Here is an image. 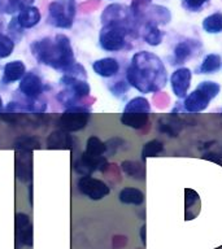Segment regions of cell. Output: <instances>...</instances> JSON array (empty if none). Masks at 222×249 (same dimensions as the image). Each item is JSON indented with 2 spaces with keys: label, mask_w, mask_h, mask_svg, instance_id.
<instances>
[{
  "label": "cell",
  "mask_w": 222,
  "mask_h": 249,
  "mask_svg": "<svg viewBox=\"0 0 222 249\" xmlns=\"http://www.w3.org/2000/svg\"><path fill=\"white\" fill-rule=\"evenodd\" d=\"M126 81L142 93L157 92L166 85V68L157 54L142 51L132 56L126 69Z\"/></svg>",
  "instance_id": "6da1fadb"
},
{
  "label": "cell",
  "mask_w": 222,
  "mask_h": 249,
  "mask_svg": "<svg viewBox=\"0 0 222 249\" xmlns=\"http://www.w3.org/2000/svg\"><path fill=\"white\" fill-rule=\"evenodd\" d=\"M31 53L35 60L42 65L50 66L56 70L64 71L69 66L75 64L73 47L70 39L64 34H57L55 38L46 36L31 44Z\"/></svg>",
  "instance_id": "7a4b0ae2"
},
{
  "label": "cell",
  "mask_w": 222,
  "mask_h": 249,
  "mask_svg": "<svg viewBox=\"0 0 222 249\" xmlns=\"http://www.w3.org/2000/svg\"><path fill=\"white\" fill-rule=\"evenodd\" d=\"M221 86L214 81H203L183 100V108L188 113H200L209 107V103L217 97Z\"/></svg>",
  "instance_id": "3957f363"
},
{
  "label": "cell",
  "mask_w": 222,
  "mask_h": 249,
  "mask_svg": "<svg viewBox=\"0 0 222 249\" xmlns=\"http://www.w3.org/2000/svg\"><path fill=\"white\" fill-rule=\"evenodd\" d=\"M60 83L64 87L57 95V100L61 103L66 109L79 107L81 101L90 95V85L81 78L62 75Z\"/></svg>",
  "instance_id": "277c9868"
},
{
  "label": "cell",
  "mask_w": 222,
  "mask_h": 249,
  "mask_svg": "<svg viewBox=\"0 0 222 249\" xmlns=\"http://www.w3.org/2000/svg\"><path fill=\"white\" fill-rule=\"evenodd\" d=\"M130 26L122 23H105L99 35V43L104 51L118 52L126 46V35L130 33Z\"/></svg>",
  "instance_id": "5b68a950"
},
{
  "label": "cell",
  "mask_w": 222,
  "mask_h": 249,
  "mask_svg": "<svg viewBox=\"0 0 222 249\" xmlns=\"http://www.w3.org/2000/svg\"><path fill=\"white\" fill-rule=\"evenodd\" d=\"M75 17V0H55L48 8V22L58 29L72 27Z\"/></svg>",
  "instance_id": "8992f818"
},
{
  "label": "cell",
  "mask_w": 222,
  "mask_h": 249,
  "mask_svg": "<svg viewBox=\"0 0 222 249\" xmlns=\"http://www.w3.org/2000/svg\"><path fill=\"white\" fill-rule=\"evenodd\" d=\"M90 120V110L85 107H74L66 109L57 121L60 130L66 132H74L83 130Z\"/></svg>",
  "instance_id": "52a82bcc"
},
{
  "label": "cell",
  "mask_w": 222,
  "mask_h": 249,
  "mask_svg": "<svg viewBox=\"0 0 222 249\" xmlns=\"http://www.w3.org/2000/svg\"><path fill=\"white\" fill-rule=\"evenodd\" d=\"M77 187L78 191L82 195H85V196H87L91 200H95V201L104 198L111 192L107 183L100 180V179L93 178L91 175L81 177V178L78 179Z\"/></svg>",
  "instance_id": "ba28073f"
},
{
  "label": "cell",
  "mask_w": 222,
  "mask_h": 249,
  "mask_svg": "<svg viewBox=\"0 0 222 249\" xmlns=\"http://www.w3.org/2000/svg\"><path fill=\"white\" fill-rule=\"evenodd\" d=\"M108 167V161L104 156H90L87 153H82L81 157L74 162V169L78 174L82 177L85 175H91L93 171L100 170L105 171Z\"/></svg>",
  "instance_id": "9c48e42d"
},
{
  "label": "cell",
  "mask_w": 222,
  "mask_h": 249,
  "mask_svg": "<svg viewBox=\"0 0 222 249\" xmlns=\"http://www.w3.org/2000/svg\"><path fill=\"white\" fill-rule=\"evenodd\" d=\"M18 89L19 92L22 93L23 96L35 100L42 95L46 86H44L42 78L39 77L38 74L30 71V73L25 74V77L19 81Z\"/></svg>",
  "instance_id": "30bf717a"
},
{
  "label": "cell",
  "mask_w": 222,
  "mask_h": 249,
  "mask_svg": "<svg viewBox=\"0 0 222 249\" xmlns=\"http://www.w3.org/2000/svg\"><path fill=\"white\" fill-rule=\"evenodd\" d=\"M192 71L188 68H178L170 77L171 91L178 99H185L190 89Z\"/></svg>",
  "instance_id": "8fae6325"
},
{
  "label": "cell",
  "mask_w": 222,
  "mask_h": 249,
  "mask_svg": "<svg viewBox=\"0 0 222 249\" xmlns=\"http://www.w3.org/2000/svg\"><path fill=\"white\" fill-rule=\"evenodd\" d=\"M16 241L17 247H33V225L29 215L25 213L16 214Z\"/></svg>",
  "instance_id": "7c38bea8"
},
{
  "label": "cell",
  "mask_w": 222,
  "mask_h": 249,
  "mask_svg": "<svg viewBox=\"0 0 222 249\" xmlns=\"http://www.w3.org/2000/svg\"><path fill=\"white\" fill-rule=\"evenodd\" d=\"M16 175L21 182H29L33 175V157L31 152L17 151L16 157Z\"/></svg>",
  "instance_id": "4fadbf2b"
},
{
  "label": "cell",
  "mask_w": 222,
  "mask_h": 249,
  "mask_svg": "<svg viewBox=\"0 0 222 249\" xmlns=\"http://www.w3.org/2000/svg\"><path fill=\"white\" fill-rule=\"evenodd\" d=\"M73 147V136L64 130L52 131L47 138V148L48 149H72Z\"/></svg>",
  "instance_id": "5bb4252c"
},
{
  "label": "cell",
  "mask_w": 222,
  "mask_h": 249,
  "mask_svg": "<svg viewBox=\"0 0 222 249\" xmlns=\"http://www.w3.org/2000/svg\"><path fill=\"white\" fill-rule=\"evenodd\" d=\"M26 74V66L21 60L7 62L3 70V82L5 85H12L17 81H21Z\"/></svg>",
  "instance_id": "9a60e30c"
},
{
  "label": "cell",
  "mask_w": 222,
  "mask_h": 249,
  "mask_svg": "<svg viewBox=\"0 0 222 249\" xmlns=\"http://www.w3.org/2000/svg\"><path fill=\"white\" fill-rule=\"evenodd\" d=\"M92 69L100 77L111 78L114 77L120 71V64H118L116 58L104 57L93 62Z\"/></svg>",
  "instance_id": "2e32d148"
},
{
  "label": "cell",
  "mask_w": 222,
  "mask_h": 249,
  "mask_svg": "<svg viewBox=\"0 0 222 249\" xmlns=\"http://www.w3.org/2000/svg\"><path fill=\"white\" fill-rule=\"evenodd\" d=\"M16 21H17L21 29H30V27H34L35 25L39 23V21H40V12H39L38 8L33 7V5L23 8L22 11H19Z\"/></svg>",
  "instance_id": "e0dca14e"
},
{
  "label": "cell",
  "mask_w": 222,
  "mask_h": 249,
  "mask_svg": "<svg viewBox=\"0 0 222 249\" xmlns=\"http://www.w3.org/2000/svg\"><path fill=\"white\" fill-rule=\"evenodd\" d=\"M183 124L175 114L164 116L159 120V130L167 136H178L179 131L182 130Z\"/></svg>",
  "instance_id": "ac0fdd59"
},
{
  "label": "cell",
  "mask_w": 222,
  "mask_h": 249,
  "mask_svg": "<svg viewBox=\"0 0 222 249\" xmlns=\"http://www.w3.org/2000/svg\"><path fill=\"white\" fill-rule=\"evenodd\" d=\"M118 198L122 204L128 205H142L144 202V194L143 191L134 187H125L124 190H121Z\"/></svg>",
  "instance_id": "d6986e66"
},
{
  "label": "cell",
  "mask_w": 222,
  "mask_h": 249,
  "mask_svg": "<svg viewBox=\"0 0 222 249\" xmlns=\"http://www.w3.org/2000/svg\"><path fill=\"white\" fill-rule=\"evenodd\" d=\"M148 121H149V117H148V114H144V113H124L121 116L122 124L128 126V127L135 128V130L146 127Z\"/></svg>",
  "instance_id": "ffe728a7"
},
{
  "label": "cell",
  "mask_w": 222,
  "mask_h": 249,
  "mask_svg": "<svg viewBox=\"0 0 222 249\" xmlns=\"http://www.w3.org/2000/svg\"><path fill=\"white\" fill-rule=\"evenodd\" d=\"M164 38V33L159 29L155 23H146L143 29V39L147 44L152 47H156L161 44Z\"/></svg>",
  "instance_id": "44dd1931"
},
{
  "label": "cell",
  "mask_w": 222,
  "mask_h": 249,
  "mask_svg": "<svg viewBox=\"0 0 222 249\" xmlns=\"http://www.w3.org/2000/svg\"><path fill=\"white\" fill-rule=\"evenodd\" d=\"M222 65V58L220 54L210 53L205 56V58L203 60V62L199 66L198 71L200 74H212L216 73L217 70H220Z\"/></svg>",
  "instance_id": "7402d4cb"
},
{
  "label": "cell",
  "mask_w": 222,
  "mask_h": 249,
  "mask_svg": "<svg viewBox=\"0 0 222 249\" xmlns=\"http://www.w3.org/2000/svg\"><path fill=\"white\" fill-rule=\"evenodd\" d=\"M124 113H144L149 114L151 113V104L149 101L143 96L134 97L125 105Z\"/></svg>",
  "instance_id": "603a6c76"
},
{
  "label": "cell",
  "mask_w": 222,
  "mask_h": 249,
  "mask_svg": "<svg viewBox=\"0 0 222 249\" xmlns=\"http://www.w3.org/2000/svg\"><path fill=\"white\" fill-rule=\"evenodd\" d=\"M121 169L128 177L136 179V180H143L144 177H146L144 166L138 161H129V160L128 161H122Z\"/></svg>",
  "instance_id": "cb8c5ba5"
},
{
  "label": "cell",
  "mask_w": 222,
  "mask_h": 249,
  "mask_svg": "<svg viewBox=\"0 0 222 249\" xmlns=\"http://www.w3.org/2000/svg\"><path fill=\"white\" fill-rule=\"evenodd\" d=\"M34 0H0V12L5 15H12L22 11L23 8L31 7Z\"/></svg>",
  "instance_id": "d4e9b609"
},
{
  "label": "cell",
  "mask_w": 222,
  "mask_h": 249,
  "mask_svg": "<svg viewBox=\"0 0 222 249\" xmlns=\"http://www.w3.org/2000/svg\"><path fill=\"white\" fill-rule=\"evenodd\" d=\"M203 29L208 34H218L222 31V13L217 12L208 16L203 21Z\"/></svg>",
  "instance_id": "484cf974"
},
{
  "label": "cell",
  "mask_w": 222,
  "mask_h": 249,
  "mask_svg": "<svg viewBox=\"0 0 222 249\" xmlns=\"http://www.w3.org/2000/svg\"><path fill=\"white\" fill-rule=\"evenodd\" d=\"M15 148L17 151L33 152L34 149L40 148V142L35 136H19L16 139Z\"/></svg>",
  "instance_id": "4316f807"
},
{
  "label": "cell",
  "mask_w": 222,
  "mask_h": 249,
  "mask_svg": "<svg viewBox=\"0 0 222 249\" xmlns=\"http://www.w3.org/2000/svg\"><path fill=\"white\" fill-rule=\"evenodd\" d=\"M191 54H192V47H191L190 43L179 42L174 48V60H173V64H175V65L183 64L187 58L191 57Z\"/></svg>",
  "instance_id": "83f0119b"
},
{
  "label": "cell",
  "mask_w": 222,
  "mask_h": 249,
  "mask_svg": "<svg viewBox=\"0 0 222 249\" xmlns=\"http://www.w3.org/2000/svg\"><path fill=\"white\" fill-rule=\"evenodd\" d=\"M107 151L105 148V143H103L97 136H90L86 143L85 153L90 156H103Z\"/></svg>",
  "instance_id": "f1b7e54d"
},
{
  "label": "cell",
  "mask_w": 222,
  "mask_h": 249,
  "mask_svg": "<svg viewBox=\"0 0 222 249\" xmlns=\"http://www.w3.org/2000/svg\"><path fill=\"white\" fill-rule=\"evenodd\" d=\"M164 151V144L163 142L160 140H149L143 145V149H142V159L146 160L148 157H156L157 155H160L161 152Z\"/></svg>",
  "instance_id": "f546056e"
},
{
  "label": "cell",
  "mask_w": 222,
  "mask_h": 249,
  "mask_svg": "<svg viewBox=\"0 0 222 249\" xmlns=\"http://www.w3.org/2000/svg\"><path fill=\"white\" fill-rule=\"evenodd\" d=\"M15 50V42L8 35L0 34V58H5L11 56Z\"/></svg>",
  "instance_id": "4dcf8cb0"
},
{
  "label": "cell",
  "mask_w": 222,
  "mask_h": 249,
  "mask_svg": "<svg viewBox=\"0 0 222 249\" xmlns=\"http://www.w3.org/2000/svg\"><path fill=\"white\" fill-rule=\"evenodd\" d=\"M129 89H130V85L128 83V81L114 82V83H113V85L109 87V89L112 91L113 95H116V96H118V97L126 95V92L129 91Z\"/></svg>",
  "instance_id": "1f68e13d"
},
{
  "label": "cell",
  "mask_w": 222,
  "mask_h": 249,
  "mask_svg": "<svg viewBox=\"0 0 222 249\" xmlns=\"http://www.w3.org/2000/svg\"><path fill=\"white\" fill-rule=\"evenodd\" d=\"M182 1L187 9H190V11L192 12H198L200 11L209 0H182Z\"/></svg>",
  "instance_id": "d6a6232c"
},
{
  "label": "cell",
  "mask_w": 222,
  "mask_h": 249,
  "mask_svg": "<svg viewBox=\"0 0 222 249\" xmlns=\"http://www.w3.org/2000/svg\"><path fill=\"white\" fill-rule=\"evenodd\" d=\"M195 204H200V198L199 195L195 191L187 188L186 190V212L190 209L191 206H194Z\"/></svg>",
  "instance_id": "836d02e7"
},
{
  "label": "cell",
  "mask_w": 222,
  "mask_h": 249,
  "mask_svg": "<svg viewBox=\"0 0 222 249\" xmlns=\"http://www.w3.org/2000/svg\"><path fill=\"white\" fill-rule=\"evenodd\" d=\"M203 157L205 160H209V161H213V162L218 163V165H222L221 156H218L217 153H205Z\"/></svg>",
  "instance_id": "e575fe53"
},
{
  "label": "cell",
  "mask_w": 222,
  "mask_h": 249,
  "mask_svg": "<svg viewBox=\"0 0 222 249\" xmlns=\"http://www.w3.org/2000/svg\"><path fill=\"white\" fill-rule=\"evenodd\" d=\"M146 232H147V227H146V225H143L142 227H140V231H139L140 240H142L143 245H146V243H147V236H146Z\"/></svg>",
  "instance_id": "d590c367"
},
{
  "label": "cell",
  "mask_w": 222,
  "mask_h": 249,
  "mask_svg": "<svg viewBox=\"0 0 222 249\" xmlns=\"http://www.w3.org/2000/svg\"><path fill=\"white\" fill-rule=\"evenodd\" d=\"M4 108V103H3V99H1V96H0V112L3 110Z\"/></svg>",
  "instance_id": "8d00e7d4"
},
{
  "label": "cell",
  "mask_w": 222,
  "mask_h": 249,
  "mask_svg": "<svg viewBox=\"0 0 222 249\" xmlns=\"http://www.w3.org/2000/svg\"><path fill=\"white\" fill-rule=\"evenodd\" d=\"M1 30H3V19L0 18V34H1Z\"/></svg>",
  "instance_id": "74e56055"
}]
</instances>
